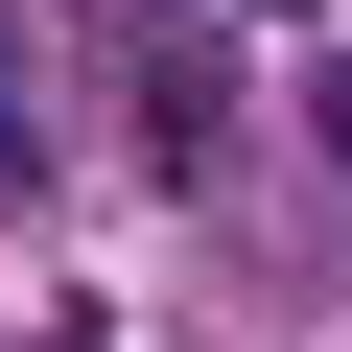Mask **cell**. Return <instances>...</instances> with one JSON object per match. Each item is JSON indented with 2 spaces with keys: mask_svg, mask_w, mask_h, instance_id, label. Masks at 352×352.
<instances>
[{
  "mask_svg": "<svg viewBox=\"0 0 352 352\" xmlns=\"http://www.w3.org/2000/svg\"><path fill=\"white\" fill-rule=\"evenodd\" d=\"M118 94H141V164H164V188H212L235 94H212V47H188V0H118Z\"/></svg>",
  "mask_w": 352,
  "mask_h": 352,
  "instance_id": "cell-1",
  "label": "cell"
},
{
  "mask_svg": "<svg viewBox=\"0 0 352 352\" xmlns=\"http://www.w3.org/2000/svg\"><path fill=\"white\" fill-rule=\"evenodd\" d=\"M305 118H329V164H352V71H329V94H305Z\"/></svg>",
  "mask_w": 352,
  "mask_h": 352,
  "instance_id": "cell-2",
  "label": "cell"
}]
</instances>
